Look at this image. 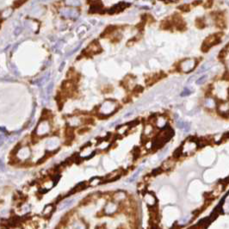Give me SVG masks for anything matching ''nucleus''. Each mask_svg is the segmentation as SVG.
Masks as SVG:
<instances>
[{"label": "nucleus", "instance_id": "14", "mask_svg": "<svg viewBox=\"0 0 229 229\" xmlns=\"http://www.w3.org/2000/svg\"><path fill=\"white\" fill-rule=\"evenodd\" d=\"M181 153H183V152H182V147H181V148H178V149L175 151V153H174V157L178 158V157L181 155Z\"/></svg>", "mask_w": 229, "mask_h": 229}, {"label": "nucleus", "instance_id": "18", "mask_svg": "<svg viewBox=\"0 0 229 229\" xmlns=\"http://www.w3.org/2000/svg\"><path fill=\"white\" fill-rule=\"evenodd\" d=\"M64 65H65V62H63L62 66H61V67H60V71H61V70L63 69V66H64Z\"/></svg>", "mask_w": 229, "mask_h": 229}, {"label": "nucleus", "instance_id": "12", "mask_svg": "<svg viewBox=\"0 0 229 229\" xmlns=\"http://www.w3.org/2000/svg\"><path fill=\"white\" fill-rule=\"evenodd\" d=\"M53 211V206H51V205H48V206H47L46 208L44 209V211H43V214H50L51 212Z\"/></svg>", "mask_w": 229, "mask_h": 229}, {"label": "nucleus", "instance_id": "11", "mask_svg": "<svg viewBox=\"0 0 229 229\" xmlns=\"http://www.w3.org/2000/svg\"><path fill=\"white\" fill-rule=\"evenodd\" d=\"M210 66H211V64L210 63H206V64H204L202 67H201V69L198 71V73H202V72H204V71H206V70H208L209 67H210Z\"/></svg>", "mask_w": 229, "mask_h": 229}, {"label": "nucleus", "instance_id": "9", "mask_svg": "<svg viewBox=\"0 0 229 229\" xmlns=\"http://www.w3.org/2000/svg\"><path fill=\"white\" fill-rule=\"evenodd\" d=\"M74 229H85V225L81 222V221H77L73 224Z\"/></svg>", "mask_w": 229, "mask_h": 229}, {"label": "nucleus", "instance_id": "13", "mask_svg": "<svg viewBox=\"0 0 229 229\" xmlns=\"http://www.w3.org/2000/svg\"><path fill=\"white\" fill-rule=\"evenodd\" d=\"M207 78H208V76H207V75H204V76L201 77L200 78H198V79H197V85H202V84H203V83L205 82V80L207 79Z\"/></svg>", "mask_w": 229, "mask_h": 229}, {"label": "nucleus", "instance_id": "8", "mask_svg": "<svg viewBox=\"0 0 229 229\" xmlns=\"http://www.w3.org/2000/svg\"><path fill=\"white\" fill-rule=\"evenodd\" d=\"M141 170H142V168H139V169H138L137 171H136V172H135V174H134V175L132 176V178H130V179L128 180V182H129V183H132V182H134V181H135V179L137 178V177H138V176H139V175H140V173Z\"/></svg>", "mask_w": 229, "mask_h": 229}, {"label": "nucleus", "instance_id": "2", "mask_svg": "<svg viewBox=\"0 0 229 229\" xmlns=\"http://www.w3.org/2000/svg\"><path fill=\"white\" fill-rule=\"evenodd\" d=\"M197 65V61L194 59H189L186 61H183L180 64V68L184 73H190L194 69V67Z\"/></svg>", "mask_w": 229, "mask_h": 229}, {"label": "nucleus", "instance_id": "17", "mask_svg": "<svg viewBox=\"0 0 229 229\" xmlns=\"http://www.w3.org/2000/svg\"><path fill=\"white\" fill-rule=\"evenodd\" d=\"M184 129H185L186 132L189 131V129H190V124H189V123H185V125H184Z\"/></svg>", "mask_w": 229, "mask_h": 229}, {"label": "nucleus", "instance_id": "15", "mask_svg": "<svg viewBox=\"0 0 229 229\" xmlns=\"http://www.w3.org/2000/svg\"><path fill=\"white\" fill-rule=\"evenodd\" d=\"M52 89H53V83H50L49 85L47 86V95H50L51 92H52Z\"/></svg>", "mask_w": 229, "mask_h": 229}, {"label": "nucleus", "instance_id": "7", "mask_svg": "<svg viewBox=\"0 0 229 229\" xmlns=\"http://www.w3.org/2000/svg\"><path fill=\"white\" fill-rule=\"evenodd\" d=\"M190 218H191V215H190V214H188V215L184 216V217H183V218L179 221V224H180V225H184V224L188 223L189 221L190 220Z\"/></svg>", "mask_w": 229, "mask_h": 229}, {"label": "nucleus", "instance_id": "4", "mask_svg": "<svg viewBox=\"0 0 229 229\" xmlns=\"http://www.w3.org/2000/svg\"><path fill=\"white\" fill-rule=\"evenodd\" d=\"M144 201L149 205V206H153L156 203V198L151 193H146L144 195Z\"/></svg>", "mask_w": 229, "mask_h": 229}, {"label": "nucleus", "instance_id": "10", "mask_svg": "<svg viewBox=\"0 0 229 229\" xmlns=\"http://www.w3.org/2000/svg\"><path fill=\"white\" fill-rule=\"evenodd\" d=\"M100 182H101L100 178H92V180H91V182H90V185H92V186H96V185L99 184Z\"/></svg>", "mask_w": 229, "mask_h": 229}, {"label": "nucleus", "instance_id": "6", "mask_svg": "<svg viewBox=\"0 0 229 229\" xmlns=\"http://www.w3.org/2000/svg\"><path fill=\"white\" fill-rule=\"evenodd\" d=\"M116 210V205L115 203H113V202L109 203L107 206H106V208H105V211H106L107 214H112V213H114Z\"/></svg>", "mask_w": 229, "mask_h": 229}, {"label": "nucleus", "instance_id": "5", "mask_svg": "<svg viewBox=\"0 0 229 229\" xmlns=\"http://www.w3.org/2000/svg\"><path fill=\"white\" fill-rule=\"evenodd\" d=\"M73 202H74V200H73V199H71V200H66V201L61 202V204H60V206H59V209H60V210H62V209H66V208H69L70 206H72V204L73 203Z\"/></svg>", "mask_w": 229, "mask_h": 229}, {"label": "nucleus", "instance_id": "16", "mask_svg": "<svg viewBox=\"0 0 229 229\" xmlns=\"http://www.w3.org/2000/svg\"><path fill=\"white\" fill-rule=\"evenodd\" d=\"M190 92L189 91V89H184V91H183V92L181 94V96L182 97H184V96H188V95H190Z\"/></svg>", "mask_w": 229, "mask_h": 229}, {"label": "nucleus", "instance_id": "3", "mask_svg": "<svg viewBox=\"0 0 229 229\" xmlns=\"http://www.w3.org/2000/svg\"><path fill=\"white\" fill-rule=\"evenodd\" d=\"M197 143L194 141H187L185 142L182 147V152L184 153H193L197 149Z\"/></svg>", "mask_w": 229, "mask_h": 229}, {"label": "nucleus", "instance_id": "1", "mask_svg": "<svg viewBox=\"0 0 229 229\" xmlns=\"http://www.w3.org/2000/svg\"><path fill=\"white\" fill-rule=\"evenodd\" d=\"M219 40L220 39H219V37L216 35H210L209 37H208L206 39V41L204 42L203 45H202V51L203 52L208 51L211 47L217 44L219 42Z\"/></svg>", "mask_w": 229, "mask_h": 229}]
</instances>
